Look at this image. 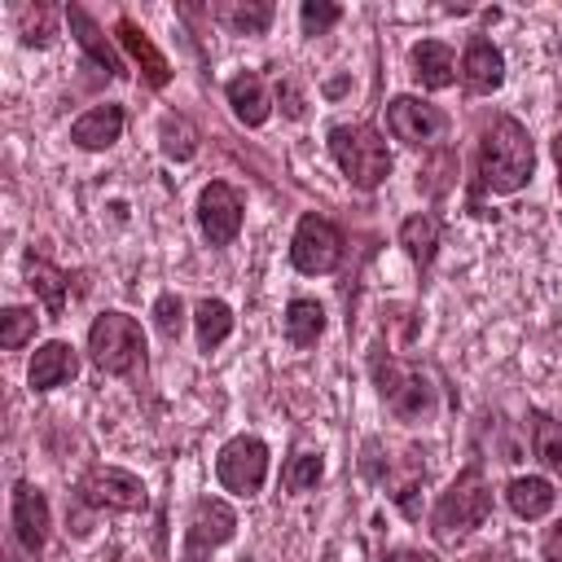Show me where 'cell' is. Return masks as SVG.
I'll list each match as a JSON object with an SVG mask.
<instances>
[{"mask_svg":"<svg viewBox=\"0 0 562 562\" xmlns=\"http://www.w3.org/2000/svg\"><path fill=\"white\" fill-rule=\"evenodd\" d=\"M536 171V145L514 114H496L479 136V189L518 193Z\"/></svg>","mask_w":562,"mask_h":562,"instance_id":"obj_1","label":"cell"},{"mask_svg":"<svg viewBox=\"0 0 562 562\" xmlns=\"http://www.w3.org/2000/svg\"><path fill=\"white\" fill-rule=\"evenodd\" d=\"M487 514H492V487H487V479H483L479 465H465L439 492V501L430 509V531H435V540L457 544L461 536H470L474 527H483Z\"/></svg>","mask_w":562,"mask_h":562,"instance_id":"obj_2","label":"cell"},{"mask_svg":"<svg viewBox=\"0 0 562 562\" xmlns=\"http://www.w3.org/2000/svg\"><path fill=\"white\" fill-rule=\"evenodd\" d=\"M329 154L338 162V171L356 184V189H378L391 176V149L382 140L378 127L369 123H338L329 127Z\"/></svg>","mask_w":562,"mask_h":562,"instance_id":"obj_3","label":"cell"},{"mask_svg":"<svg viewBox=\"0 0 562 562\" xmlns=\"http://www.w3.org/2000/svg\"><path fill=\"white\" fill-rule=\"evenodd\" d=\"M88 356L101 373H132L140 360H145V334H140V321L127 316V312H101L92 325H88Z\"/></svg>","mask_w":562,"mask_h":562,"instance_id":"obj_4","label":"cell"},{"mask_svg":"<svg viewBox=\"0 0 562 562\" xmlns=\"http://www.w3.org/2000/svg\"><path fill=\"white\" fill-rule=\"evenodd\" d=\"M373 378H378V395L386 400V408L400 422H422V417L435 413V386L417 364H404V360L386 356V360L373 364Z\"/></svg>","mask_w":562,"mask_h":562,"instance_id":"obj_5","label":"cell"},{"mask_svg":"<svg viewBox=\"0 0 562 562\" xmlns=\"http://www.w3.org/2000/svg\"><path fill=\"white\" fill-rule=\"evenodd\" d=\"M290 263L307 277H325L342 263V233L338 224H329L325 215L307 211L299 224H294V237H290Z\"/></svg>","mask_w":562,"mask_h":562,"instance_id":"obj_6","label":"cell"},{"mask_svg":"<svg viewBox=\"0 0 562 562\" xmlns=\"http://www.w3.org/2000/svg\"><path fill=\"white\" fill-rule=\"evenodd\" d=\"M215 479L233 496H255L268 479V443L259 435H233L215 457Z\"/></svg>","mask_w":562,"mask_h":562,"instance_id":"obj_7","label":"cell"},{"mask_svg":"<svg viewBox=\"0 0 562 562\" xmlns=\"http://www.w3.org/2000/svg\"><path fill=\"white\" fill-rule=\"evenodd\" d=\"M79 501L92 505V509H119V514H136L149 505V492L145 483L132 474V470H119V465H97L79 479Z\"/></svg>","mask_w":562,"mask_h":562,"instance_id":"obj_8","label":"cell"},{"mask_svg":"<svg viewBox=\"0 0 562 562\" xmlns=\"http://www.w3.org/2000/svg\"><path fill=\"white\" fill-rule=\"evenodd\" d=\"M198 228L211 246H228L241 233V193L228 180H211L198 193Z\"/></svg>","mask_w":562,"mask_h":562,"instance_id":"obj_9","label":"cell"},{"mask_svg":"<svg viewBox=\"0 0 562 562\" xmlns=\"http://www.w3.org/2000/svg\"><path fill=\"white\" fill-rule=\"evenodd\" d=\"M233 531H237L233 505L220 501V496H202L193 505V514H189V531H184L189 536V549H184V562H198L202 553L220 549L224 540H233Z\"/></svg>","mask_w":562,"mask_h":562,"instance_id":"obj_10","label":"cell"},{"mask_svg":"<svg viewBox=\"0 0 562 562\" xmlns=\"http://www.w3.org/2000/svg\"><path fill=\"white\" fill-rule=\"evenodd\" d=\"M386 127H391V136L404 140V145H426V140H435V136L448 127V119H443L439 105H430V101H422V97H391V105H386Z\"/></svg>","mask_w":562,"mask_h":562,"instance_id":"obj_11","label":"cell"},{"mask_svg":"<svg viewBox=\"0 0 562 562\" xmlns=\"http://www.w3.org/2000/svg\"><path fill=\"white\" fill-rule=\"evenodd\" d=\"M48 527H53V514H48V496L35 487V483H13V536L22 540L26 553H40L48 544Z\"/></svg>","mask_w":562,"mask_h":562,"instance_id":"obj_12","label":"cell"},{"mask_svg":"<svg viewBox=\"0 0 562 562\" xmlns=\"http://www.w3.org/2000/svg\"><path fill=\"white\" fill-rule=\"evenodd\" d=\"M461 79H465V88L479 92V97L496 92V88L505 83V53H501L487 35H470V44H465V53H461Z\"/></svg>","mask_w":562,"mask_h":562,"instance_id":"obj_13","label":"cell"},{"mask_svg":"<svg viewBox=\"0 0 562 562\" xmlns=\"http://www.w3.org/2000/svg\"><path fill=\"white\" fill-rule=\"evenodd\" d=\"M123 123H127L123 105H119V101H105V105L83 110V114L70 123V140H75L79 149H110V145L123 136Z\"/></svg>","mask_w":562,"mask_h":562,"instance_id":"obj_14","label":"cell"},{"mask_svg":"<svg viewBox=\"0 0 562 562\" xmlns=\"http://www.w3.org/2000/svg\"><path fill=\"white\" fill-rule=\"evenodd\" d=\"M114 35H119V44L127 48V57L140 66V75H145L149 88H167V83H171V66H167V57L154 48V40H149L132 18H119V22H114Z\"/></svg>","mask_w":562,"mask_h":562,"instance_id":"obj_15","label":"cell"},{"mask_svg":"<svg viewBox=\"0 0 562 562\" xmlns=\"http://www.w3.org/2000/svg\"><path fill=\"white\" fill-rule=\"evenodd\" d=\"M75 373H79V356H75V347L61 342V338H53V342L35 347L31 369H26V382H31L35 391H53V386L70 382Z\"/></svg>","mask_w":562,"mask_h":562,"instance_id":"obj_16","label":"cell"},{"mask_svg":"<svg viewBox=\"0 0 562 562\" xmlns=\"http://www.w3.org/2000/svg\"><path fill=\"white\" fill-rule=\"evenodd\" d=\"M224 97H228L237 123H246V127H259V123H268V114H272V97H268V88H263V79H259L255 70L233 75V79L224 83Z\"/></svg>","mask_w":562,"mask_h":562,"instance_id":"obj_17","label":"cell"},{"mask_svg":"<svg viewBox=\"0 0 562 562\" xmlns=\"http://www.w3.org/2000/svg\"><path fill=\"white\" fill-rule=\"evenodd\" d=\"M408 61H413V79H417L422 88H430V92H439V88H448V83L457 79V57H452V48H448L443 40H422V44H413Z\"/></svg>","mask_w":562,"mask_h":562,"instance_id":"obj_18","label":"cell"},{"mask_svg":"<svg viewBox=\"0 0 562 562\" xmlns=\"http://www.w3.org/2000/svg\"><path fill=\"white\" fill-rule=\"evenodd\" d=\"M66 22H70V35H75V44L105 70V75H127L123 70V61H119V53L110 48V40L101 35V26L88 18V9H79V4H66Z\"/></svg>","mask_w":562,"mask_h":562,"instance_id":"obj_19","label":"cell"},{"mask_svg":"<svg viewBox=\"0 0 562 562\" xmlns=\"http://www.w3.org/2000/svg\"><path fill=\"white\" fill-rule=\"evenodd\" d=\"M505 501H509V509H514L518 518L536 522V518H544V514L558 505V492H553V483L540 479V474H518V479L505 483Z\"/></svg>","mask_w":562,"mask_h":562,"instance_id":"obj_20","label":"cell"},{"mask_svg":"<svg viewBox=\"0 0 562 562\" xmlns=\"http://www.w3.org/2000/svg\"><path fill=\"white\" fill-rule=\"evenodd\" d=\"M26 285L35 290V299L44 303L48 316H61L66 312V285H70V277L57 263H48L40 255H26Z\"/></svg>","mask_w":562,"mask_h":562,"instance_id":"obj_21","label":"cell"},{"mask_svg":"<svg viewBox=\"0 0 562 562\" xmlns=\"http://www.w3.org/2000/svg\"><path fill=\"white\" fill-rule=\"evenodd\" d=\"M224 26H233L237 35H263L268 26H272V0H224V4H215L211 9Z\"/></svg>","mask_w":562,"mask_h":562,"instance_id":"obj_22","label":"cell"},{"mask_svg":"<svg viewBox=\"0 0 562 562\" xmlns=\"http://www.w3.org/2000/svg\"><path fill=\"white\" fill-rule=\"evenodd\" d=\"M325 334V307L316 299H290L285 307V342L290 347H316V338Z\"/></svg>","mask_w":562,"mask_h":562,"instance_id":"obj_23","label":"cell"},{"mask_svg":"<svg viewBox=\"0 0 562 562\" xmlns=\"http://www.w3.org/2000/svg\"><path fill=\"white\" fill-rule=\"evenodd\" d=\"M531 452L549 474L562 479V422L544 408H531Z\"/></svg>","mask_w":562,"mask_h":562,"instance_id":"obj_24","label":"cell"},{"mask_svg":"<svg viewBox=\"0 0 562 562\" xmlns=\"http://www.w3.org/2000/svg\"><path fill=\"white\" fill-rule=\"evenodd\" d=\"M400 246L408 250V259L413 263H430L435 259V250H439V220L435 215H426V211H417V215H408L404 224H400Z\"/></svg>","mask_w":562,"mask_h":562,"instance_id":"obj_25","label":"cell"},{"mask_svg":"<svg viewBox=\"0 0 562 562\" xmlns=\"http://www.w3.org/2000/svg\"><path fill=\"white\" fill-rule=\"evenodd\" d=\"M193 325H198V347L202 351H215L233 334V307L224 299H202L193 307Z\"/></svg>","mask_w":562,"mask_h":562,"instance_id":"obj_26","label":"cell"},{"mask_svg":"<svg viewBox=\"0 0 562 562\" xmlns=\"http://www.w3.org/2000/svg\"><path fill=\"white\" fill-rule=\"evenodd\" d=\"M198 127L184 119V114H162L158 123V149L171 158V162H189L198 154Z\"/></svg>","mask_w":562,"mask_h":562,"instance_id":"obj_27","label":"cell"},{"mask_svg":"<svg viewBox=\"0 0 562 562\" xmlns=\"http://www.w3.org/2000/svg\"><path fill=\"white\" fill-rule=\"evenodd\" d=\"M321 474H325V457L321 452H294L285 461V470H281V483H285V492H307V487L321 483Z\"/></svg>","mask_w":562,"mask_h":562,"instance_id":"obj_28","label":"cell"},{"mask_svg":"<svg viewBox=\"0 0 562 562\" xmlns=\"http://www.w3.org/2000/svg\"><path fill=\"white\" fill-rule=\"evenodd\" d=\"M35 325H40V316L31 307H4L0 312V347L18 351L26 338H35Z\"/></svg>","mask_w":562,"mask_h":562,"instance_id":"obj_29","label":"cell"},{"mask_svg":"<svg viewBox=\"0 0 562 562\" xmlns=\"http://www.w3.org/2000/svg\"><path fill=\"white\" fill-rule=\"evenodd\" d=\"M154 325H158V334L167 338V342H176L180 338V329H184V299L180 294H158V303H154Z\"/></svg>","mask_w":562,"mask_h":562,"instance_id":"obj_30","label":"cell"},{"mask_svg":"<svg viewBox=\"0 0 562 562\" xmlns=\"http://www.w3.org/2000/svg\"><path fill=\"white\" fill-rule=\"evenodd\" d=\"M338 18H342V9L329 4V0H303V9H299V26H303V35H325Z\"/></svg>","mask_w":562,"mask_h":562,"instance_id":"obj_31","label":"cell"},{"mask_svg":"<svg viewBox=\"0 0 562 562\" xmlns=\"http://www.w3.org/2000/svg\"><path fill=\"white\" fill-rule=\"evenodd\" d=\"M22 44H35V48L53 44V13L48 9H35V22L22 13Z\"/></svg>","mask_w":562,"mask_h":562,"instance_id":"obj_32","label":"cell"},{"mask_svg":"<svg viewBox=\"0 0 562 562\" xmlns=\"http://www.w3.org/2000/svg\"><path fill=\"white\" fill-rule=\"evenodd\" d=\"M540 558L544 562H562V522H553L544 531V544H540Z\"/></svg>","mask_w":562,"mask_h":562,"instance_id":"obj_33","label":"cell"},{"mask_svg":"<svg viewBox=\"0 0 562 562\" xmlns=\"http://www.w3.org/2000/svg\"><path fill=\"white\" fill-rule=\"evenodd\" d=\"M382 562H439V558L426 549H391V553H382Z\"/></svg>","mask_w":562,"mask_h":562,"instance_id":"obj_34","label":"cell"},{"mask_svg":"<svg viewBox=\"0 0 562 562\" xmlns=\"http://www.w3.org/2000/svg\"><path fill=\"white\" fill-rule=\"evenodd\" d=\"M553 162H558V189H562V132L553 136Z\"/></svg>","mask_w":562,"mask_h":562,"instance_id":"obj_35","label":"cell"},{"mask_svg":"<svg viewBox=\"0 0 562 562\" xmlns=\"http://www.w3.org/2000/svg\"><path fill=\"white\" fill-rule=\"evenodd\" d=\"M470 562H501V558H496V553H474Z\"/></svg>","mask_w":562,"mask_h":562,"instance_id":"obj_36","label":"cell"},{"mask_svg":"<svg viewBox=\"0 0 562 562\" xmlns=\"http://www.w3.org/2000/svg\"><path fill=\"white\" fill-rule=\"evenodd\" d=\"M9 562H18V558H9Z\"/></svg>","mask_w":562,"mask_h":562,"instance_id":"obj_37","label":"cell"}]
</instances>
